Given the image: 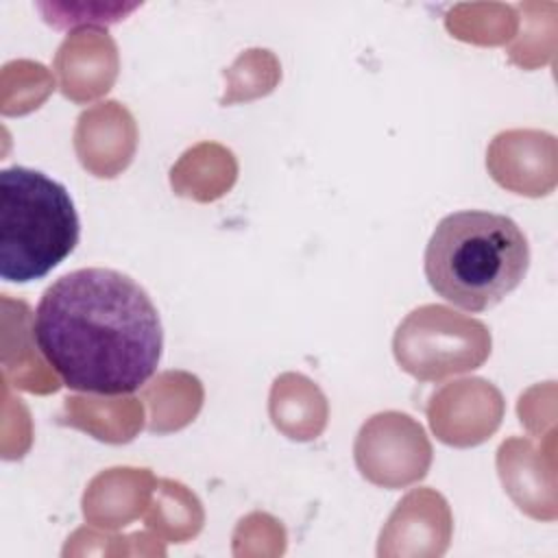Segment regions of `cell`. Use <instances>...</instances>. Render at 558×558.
<instances>
[{"label":"cell","instance_id":"obj_9","mask_svg":"<svg viewBox=\"0 0 558 558\" xmlns=\"http://www.w3.org/2000/svg\"><path fill=\"white\" fill-rule=\"evenodd\" d=\"M312 412L320 414V416H327L325 397H323V392L312 381H307V386L303 390V397H301V403H294V397L288 390L283 377H279L275 381L272 392H270V416H272V423L277 425V429H281L283 434L294 438L296 414H303L305 421L310 423V427L314 429V434L318 436L320 429L325 427V423L312 418Z\"/></svg>","mask_w":558,"mask_h":558},{"label":"cell","instance_id":"obj_1","mask_svg":"<svg viewBox=\"0 0 558 558\" xmlns=\"http://www.w3.org/2000/svg\"><path fill=\"white\" fill-rule=\"evenodd\" d=\"M33 338L63 386L98 395L142 388L163 349L150 296L113 268H78L48 286L33 314Z\"/></svg>","mask_w":558,"mask_h":558},{"label":"cell","instance_id":"obj_8","mask_svg":"<svg viewBox=\"0 0 558 558\" xmlns=\"http://www.w3.org/2000/svg\"><path fill=\"white\" fill-rule=\"evenodd\" d=\"M54 68L61 81V92L68 98L76 102L92 100L100 96V89L87 68L116 74L118 72L116 44L107 33L85 26L63 39L54 59Z\"/></svg>","mask_w":558,"mask_h":558},{"label":"cell","instance_id":"obj_6","mask_svg":"<svg viewBox=\"0 0 558 558\" xmlns=\"http://www.w3.org/2000/svg\"><path fill=\"white\" fill-rule=\"evenodd\" d=\"M427 416L434 434L453 447L484 442L501 423V392L480 377L447 384L432 395Z\"/></svg>","mask_w":558,"mask_h":558},{"label":"cell","instance_id":"obj_2","mask_svg":"<svg viewBox=\"0 0 558 558\" xmlns=\"http://www.w3.org/2000/svg\"><path fill=\"white\" fill-rule=\"evenodd\" d=\"M423 262L438 296L462 310L484 312L523 281L530 244L512 218L464 209L436 225Z\"/></svg>","mask_w":558,"mask_h":558},{"label":"cell","instance_id":"obj_5","mask_svg":"<svg viewBox=\"0 0 558 558\" xmlns=\"http://www.w3.org/2000/svg\"><path fill=\"white\" fill-rule=\"evenodd\" d=\"M353 453L360 473L384 488L418 482L432 464V445L425 429L403 412L371 416L360 427Z\"/></svg>","mask_w":558,"mask_h":558},{"label":"cell","instance_id":"obj_7","mask_svg":"<svg viewBox=\"0 0 558 558\" xmlns=\"http://www.w3.org/2000/svg\"><path fill=\"white\" fill-rule=\"evenodd\" d=\"M135 122L116 100L100 102L81 113L74 146L83 168L96 177H116L135 153Z\"/></svg>","mask_w":558,"mask_h":558},{"label":"cell","instance_id":"obj_4","mask_svg":"<svg viewBox=\"0 0 558 558\" xmlns=\"http://www.w3.org/2000/svg\"><path fill=\"white\" fill-rule=\"evenodd\" d=\"M392 351L399 366L418 381L480 368L490 355L488 327L445 305H421L397 327Z\"/></svg>","mask_w":558,"mask_h":558},{"label":"cell","instance_id":"obj_3","mask_svg":"<svg viewBox=\"0 0 558 558\" xmlns=\"http://www.w3.org/2000/svg\"><path fill=\"white\" fill-rule=\"evenodd\" d=\"M81 222L70 192L48 174L13 166L0 172V277H46L78 244Z\"/></svg>","mask_w":558,"mask_h":558}]
</instances>
